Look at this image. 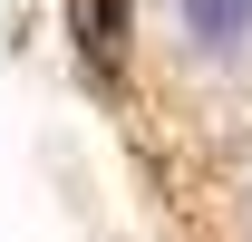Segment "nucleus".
<instances>
[{"label": "nucleus", "instance_id": "1", "mask_svg": "<svg viewBox=\"0 0 252 242\" xmlns=\"http://www.w3.org/2000/svg\"><path fill=\"white\" fill-rule=\"evenodd\" d=\"M175 59L204 78H252V0H156Z\"/></svg>", "mask_w": 252, "mask_h": 242}]
</instances>
